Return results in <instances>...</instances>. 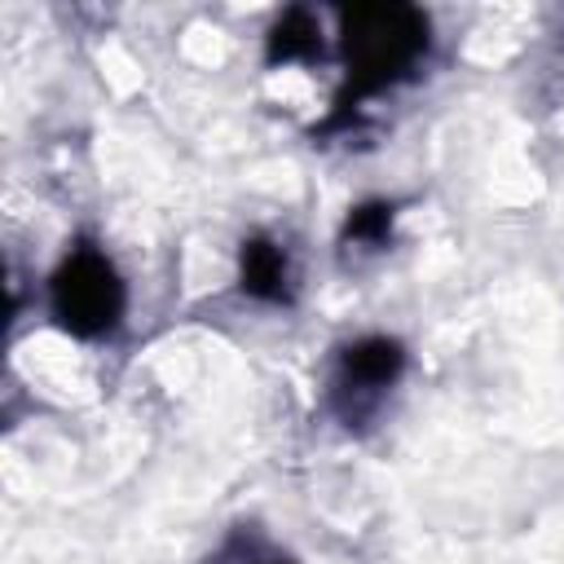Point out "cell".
I'll return each instance as SVG.
<instances>
[{
    "label": "cell",
    "instance_id": "cell-1",
    "mask_svg": "<svg viewBox=\"0 0 564 564\" xmlns=\"http://www.w3.org/2000/svg\"><path fill=\"white\" fill-rule=\"evenodd\" d=\"M119 304H123L119 278L97 251H75L62 264V273L53 282V308L70 330H79V335L110 330L119 317Z\"/></svg>",
    "mask_w": 564,
    "mask_h": 564
},
{
    "label": "cell",
    "instance_id": "cell-2",
    "mask_svg": "<svg viewBox=\"0 0 564 564\" xmlns=\"http://www.w3.org/2000/svg\"><path fill=\"white\" fill-rule=\"evenodd\" d=\"M423 31L414 9H357L348 18V57L361 75L392 79L423 48Z\"/></svg>",
    "mask_w": 564,
    "mask_h": 564
},
{
    "label": "cell",
    "instance_id": "cell-3",
    "mask_svg": "<svg viewBox=\"0 0 564 564\" xmlns=\"http://www.w3.org/2000/svg\"><path fill=\"white\" fill-rule=\"evenodd\" d=\"M344 366H348V379H357L366 388H383L401 370V348L392 339H366V344L348 348Z\"/></svg>",
    "mask_w": 564,
    "mask_h": 564
},
{
    "label": "cell",
    "instance_id": "cell-4",
    "mask_svg": "<svg viewBox=\"0 0 564 564\" xmlns=\"http://www.w3.org/2000/svg\"><path fill=\"white\" fill-rule=\"evenodd\" d=\"M282 282H286L282 251L269 247V242H247V247H242V286H247L251 295L278 300V295H282Z\"/></svg>",
    "mask_w": 564,
    "mask_h": 564
}]
</instances>
